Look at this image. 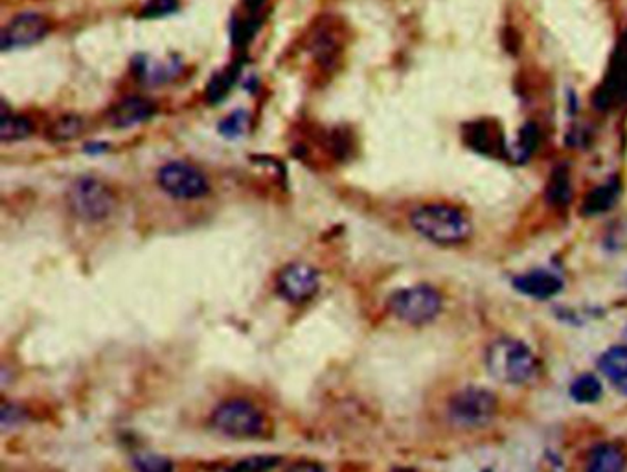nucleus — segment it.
<instances>
[{"label":"nucleus","mask_w":627,"mask_h":472,"mask_svg":"<svg viewBox=\"0 0 627 472\" xmlns=\"http://www.w3.org/2000/svg\"><path fill=\"white\" fill-rule=\"evenodd\" d=\"M625 454L612 443L598 445L587 457L585 472H623Z\"/></svg>","instance_id":"nucleus-14"},{"label":"nucleus","mask_w":627,"mask_h":472,"mask_svg":"<svg viewBox=\"0 0 627 472\" xmlns=\"http://www.w3.org/2000/svg\"><path fill=\"white\" fill-rule=\"evenodd\" d=\"M467 145L482 154L500 156L505 152V138L500 129L495 127L491 121H475L471 127L465 129Z\"/></svg>","instance_id":"nucleus-13"},{"label":"nucleus","mask_w":627,"mask_h":472,"mask_svg":"<svg viewBox=\"0 0 627 472\" xmlns=\"http://www.w3.org/2000/svg\"><path fill=\"white\" fill-rule=\"evenodd\" d=\"M496 397L486 388L469 386L460 390L449 401V417L462 428H480L496 415Z\"/></svg>","instance_id":"nucleus-5"},{"label":"nucleus","mask_w":627,"mask_h":472,"mask_svg":"<svg viewBox=\"0 0 627 472\" xmlns=\"http://www.w3.org/2000/svg\"><path fill=\"white\" fill-rule=\"evenodd\" d=\"M83 132V121L78 116H63L50 127V138L54 142L74 140Z\"/></svg>","instance_id":"nucleus-21"},{"label":"nucleus","mask_w":627,"mask_h":472,"mask_svg":"<svg viewBox=\"0 0 627 472\" xmlns=\"http://www.w3.org/2000/svg\"><path fill=\"white\" fill-rule=\"evenodd\" d=\"M391 310L394 317L411 326L433 322L442 310V296L431 285H414L392 294Z\"/></svg>","instance_id":"nucleus-4"},{"label":"nucleus","mask_w":627,"mask_h":472,"mask_svg":"<svg viewBox=\"0 0 627 472\" xmlns=\"http://www.w3.org/2000/svg\"><path fill=\"white\" fill-rule=\"evenodd\" d=\"M157 183L162 192L181 201L201 199L210 190L204 175L197 168L184 163H170L162 166L157 173Z\"/></svg>","instance_id":"nucleus-7"},{"label":"nucleus","mask_w":627,"mask_h":472,"mask_svg":"<svg viewBox=\"0 0 627 472\" xmlns=\"http://www.w3.org/2000/svg\"><path fill=\"white\" fill-rule=\"evenodd\" d=\"M287 472H326L320 463L315 461H298L287 468Z\"/></svg>","instance_id":"nucleus-25"},{"label":"nucleus","mask_w":627,"mask_h":472,"mask_svg":"<svg viewBox=\"0 0 627 472\" xmlns=\"http://www.w3.org/2000/svg\"><path fill=\"white\" fill-rule=\"evenodd\" d=\"M486 364L496 381L505 384H527L538 373V359L532 350L519 341L503 339L489 346Z\"/></svg>","instance_id":"nucleus-2"},{"label":"nucleus","mask_w":627,"mask_h":472,"mask_svg":"<svg viewBox=\"0 0 627 472\" xmlns=\"http://www.w3.org/2000/svg\"><path fill=\"white\" fill-rule=\"evenodd\" d=\"M413 228L427 241L442 246L465 243L473 234L469 217L449 205H425L411 215Z\"/></svg>","instance_id":"nucleus-1"},{"label":"nucleus","mask_w":627,"mask_h":472,"mask_svg":"<svg viewBox=\"0 0 627 472\" xmlns=\"http://www.w3.org/2000/svg\"><path fill=\"white\" fill-rule=\"evenodd\" d=\"M245 3H246V6H250V8H258V6H262V5L266 3V0H245Z\"/></svg>","instance_id":"nucleus-26"},{"label":"nucleus","mask_w":627,"mask_h":472,"mask_svg":"<svg viewBox=\"0 0 627 472\" xmlns=\"http://www.w3.org/2000/svg\"><path fill=\"white\" fill-rule=\"evenodd\" d=\"M68 206L83 221L98 223L107 219L114 210L112 192L96 179H79L68 190Z\"/></svg>","instance_id":"nucleus-6"},{"label":"nucleus","mask_w":627,"mask_h":472,"mask_svg":"<svg viewBox=\"0 0 627 472\" xmlns=\"http://www.w3.org/2000/svg\"><path fill=\"white\" fill-rule=\"evenodd\" d=\"M618 195H620V184L616 181H609L587 194L581 205V214L589 217L605 214L614 206V203L618 201Z\"/></svg>","instance_id":"nucleus-16"},{"label":"nucleus","mask_w":627,"mask_h":472,"mask_svg":"<svg viewBox=\"0 0 627 472\" xmlns=\"http://www.w3.org/2000/svg\"><path fill=\"white\" fill-rule=\"evenodd\" d=\"M155 110L157 107L153 101L141 96H130L110 109L109 121L118 129H130L150 120Z\"/></svg>","instance_id":"nucleus-11"},{"label":"nucleus","mask_w":627,"mask_h":472,"mask_svg":"<svg viewBox=\"0 0 627 472\" xmlns=\"http://www.w3.org/2000/svg\"><path fill=\"white\" fill-rule=\"evenodd\" d=\"M572 183L567 168H556L547 184V201L556 208H565L572 201Z\"/></svg>","instance_id":"nucleus-17"},{"label":"nucleus","mask_w":627,"mask_h":472,"mask_svg":"<svg viewBox=\"0 0 627 472\" xmlns=\"http://www.w3.org/2000/svg\"><path fill=\"white\" fill-rule=\"evenodd\" d=\"M319 290V274L304 263L287 265L278 276V292L291 303H304Z\"/></svg>","instance_id":"nucleus-9"},{"label":"nucleus","mask_w":627,"mask_h":472,"mask_svg":"<svg viewBox=\"0 0 627 472\" xmlns=\"http://www.w3.org/2000/svg\"><path fill=\"white\" fill-rule=\"evenodd\" d=\"M212 425L217 432L235 439H255L266 430L264 412L248 401L234 399L219 404L212 414Z\"/></svg>","instance_id":"nucleus-3"},{"label":"nucleus","mask_w":627,"mask_h":472,"mask_svg":"<svg viewBox=\"0 0 627 472\" xmlns=\"http://www.w3.org/2000/svg\"><path fill=\"white\" fill-rule=\"evenodd\" d=\"M50 25L39 14H21L12 19L0 36V50L10 52L32 47L48 36Z\"/></svg>","instance_id":"nucleus-8"},{"label":"nucleus","mask_w":627,"mask_h":472,"mask_svg":"<svg viewBox=\"0 0 627 472\" xmlns=\"http://www.w3.org/2000/svg\"><path fill=\"white\" fill-rule=\"evenodd\" d=\"M627 98V36L620 43L609 74L598 92V103L601 107H612L616 103L625 101Z\"/></svg>","instance_id":"nucleus-10"},{"label":"nucleus","mask_w":627,"mask_h":472,"mask_svg":"<svg viewBox=\"0 0 627 472\" xmlns=\"http://www.w3.org/2000/svg\"><path fill=\"white\" fill-rule=\"evenodd\" d=\"M601 383L598 377L587 373V375H580L572 386H570V395L576 403H583V404H592L596 401L601 399Z\"/></svg>","instance_id":"nucleus-18"},{"label":"nucleus","mask_w":627,"mask_h":472,"mask_svg":"<svg viewBox=\"0 0 627 472\" xmlns=\"http://www.w3.org/2000/svg\"><path fill=\"white\" fill-rule=\"evenodd\" d=\"M246 123H248L246 112H243V110L232 112L228 118H225L219 123V131L225 136H228V138H235V136H241L246 131Z\"/></svg>","instance_id":"nucleus-23"},{"label":"nucleus","mask_w":627,"mask_h":472,"mask_svg":"<svg viewBox=\"0 0 627 472\" xmlns=\"http://www.w3.org/2000/svg\"><path fill=\"white\" fill-rule=\"evenodd\" d=\"M139 472H173V463L166 456L159 454H139L133 459Z\"/></svg>","instance_id":"nucleus-22"},{"label":"nucleus","mask_w":627,"mask_h":472,"mask_svg":"<svg viewBox=\"0 0 627 472\" xmlns=\"http://www.w3.org/2000/svg\"><path fill=\"white\" fill-rule=\"evenodd\" d=\"M514 287L521 294L530 296L534 299H549L561 290L563 281L554 272L539 268V270H530L517 276L514 279Z\"/></svg>","instance_id":"nucleus-12"},{"label":"nucleus","mask_w":627,"mask_h":472,"mask_svg":"<svg viewBox=\"0 0 627 472\" xmlns=\"http://www.w3.org/2000/svg\"><path fill=\"white\" fill-rule=\"evenodd\" d=\"M179 8L177 0H150V3L144 6L142 16L155 19V17H164L173 14Z\"/></svg>","instance_id":"nucleus-24"},{"label":"nucleus","mask_w":627,"mask_h":472,"mask_svg":"<svg viewBox=\"0 0 627 472\" xmlns=\"http://www.w3.org/2000/svg\"><path fill=\"white\" fill-rule=\"evenodd\" d=\"M34 125L30 120L16 114L5 112L0 118V140L3 142H14V140H23L28 134H32Z\"/></svg>","instance_id":"nucleus-19"},{"label":"nucleus","mask_w":627,"mask_h":472,"mask_svg":"<svg viewBox=\"0 0 627 472\" xmlns=\"http://www.w3.org/2000/svg\"><path fill=\"white\" fill-rule=\"evenodd\" d=\"M601 373L616 384V388L627 395V346H616L607 350L600 357Z\"/></svg>","instance_id":"nucleus-15"},{"label":"nucleus","mask_w":627,"mask_h":472,"mask_svg":"<svg viewBox=\"0 0 627 472\" xmlns=\"http://www.w3.org/2000/svg\"><path fill=\"white\" fill-rule=\"evenodd\" d=\"M278 456H253L226 467L225 472H269L278 465Z\"/></svg>","instance_id":"nucleus-20"}]
</instances>
